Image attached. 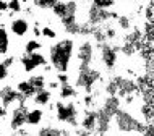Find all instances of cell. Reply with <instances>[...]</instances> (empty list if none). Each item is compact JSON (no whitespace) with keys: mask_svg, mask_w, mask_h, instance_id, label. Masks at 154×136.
Returning a JSON list of instances; mask_svg holds the SVG:
<instances>
[{"mask_svg":"<svg viewBox=\"0 0 154 136\" xmlns=\"http://www.w3.org/2000/svg\"><path fill=\"white\" fill-rule=\"evenodd\" d=\"M29 80V83L36 88V91H39V89H42L47 86V81H45V76L44 75H32L28 78Z\"/></svg>","mask_w":154,"mask_h":136,"instance_id":"21","label":"cell"},{"mask_svg":"<svg viewBox=\"0 0 154 136\" xmlns=\"http://www.w3.org/2000/svg\"><path fill=\"white\" fill-rule=\"evenodd\" d=\"M97 110V122H96V130H94V134H106V133H110V123H112V117L107 110H104L102 107H99Z\"/></svg>","mask_w":154,"mask_h":136,"instance_id":"12","label":"cell"},{"mask_svg":"<svg viewBox=\"0 0 154 136\" xmlns=\"http://www.w3.org/2000/svg\"><path fill=\"white\" fill-rule=\"evenodd\" d=\"M101 80H102L101 71L96 70L93 65H89V67H78L76 80H75V88L83 89L85 92L91 94L94 91V86Z\"/></svg>","mask_w":154,"mask_h":136,"instance_id":"4","label":"cell"},{"mask_svg":"<svg viewBox=\"0 0 154 136\" xmlns=\"http://www.w3.org/2000/svg\"><path fill=\"white\" fill-rule=\"evenodd\" d=\"M96 47H97L99 59H101V63L104 65V68L107 71H114L119 63V47L109 44L107 41L102 44H96Z\"/></svg>","mask_w":154,"mask_h":136,"instance_id":"6","label":"cell"},{"mask_svg":"<svg viewBox=\"0 0 154 136\" xmlns=\"http://www.w3.org/2000/svg\"><path fill=\"white\" fill-rule=\"evenodd\" d=\"M29 28H31L29 21L26 18H21V16L20 18H13L10 21V31L13 32L16 38H24L29 32Z\"/></svg>","mask_w":154,"mask_h":136,"instance_id":"14","label":"cell"},{"mask_svg":"<svg viewBox=\"0 0 154 136\" xmlns=\"http://www.w3.org/2000/svg\"><path fill=\"white\" fill-rule=\"evenodd\" d=\"M18 101H28L24 96L18 92L16 89H13L11 86H3L0 89V104H3L7 109H10L13 104H16Z\"/></svg>","mask_w":154,"mask_h":136,"instance_id":"11","label":"cell"},{"mask_svg":"<svg viewBox=\"0 0 154 136\" xmlns=\"http://www.w3.org/2000/svg\"><path fill=\"white\" fill-rule=\"evenodd\" d=\"M149 104H151V109H152V113H154V97L149 101Z\"/></svg>","mask_w":154,"mask_h":136,"instance_id":"36","label":"cell"},{"mask_svg":"<svg viewBox=\"0 0 154 136\" xmlns=\"http://www.w3.org/2000/svg\"><path fill=\"white\" fill-rule=\"evenodd\" d=\"M20 63H21V68L24 73H32L36 68L44 67L47 63V59L44 57V53H41V50L37 52H31L26 53L24 52L21 57H20Z\"/></svg>","mask_w":154,"mask_h":136,"instance_id":"10","label":"cell"},{"mask_svg":"<svg viewBox=\"0 0 154 136\" xmlns=\"http://www.w3.org/2000/svg\"><path fill=\"white\" fill-rule=\"evenodd\" d=\"M8 115V109L3 104H0V118H7Z\"/></svg>","mask_w":154,"mask_h":136,"instance_id":"32","label":"cell"},{"mask_svg":"<svg viewBox=\"0 0 154 136\" xmlns=\"http://www.w3.org/2000/svg\"><path fill=\"white\" fill-rule=\"evenodd\" d=\"M44 122V110L41 107H34V109H29L28 110V115H26V125L28 126H41Z\"/></svg>","mask_w":154,"mask_h":136,"instance_id":"15","label":"cell"},{"mask_svg":"<svg viewBox=\"0 0 154 136\" xmlns=\"http://www.w3.org/2000/svg\"><path fill=\"white\" fill-rule=\"evenodd\" d=\"M75 53V41L65 38L49 47V62L57 73H68Z\"/></svg>","mask_w":154,"mask_h":136,"instance_id":"1","label":"cell"},{"mask_svg":"<svg viewBox=\"0 0 154 136\" xmlns=\"http://www.w3.org/2000/svg\"><path fill=\"white\" fill-rule=\"evenodd\" d=\"M41 36L45 38V39H55L57 38V31L51 26H44V28H41Z\"/></svg>","mask_w":154,"mask_h":136,"instance_id":"26","label":"cell"},{"mask_svg":"<svg viewBox=\"0 0 154 136\" xmlns=\"http://www.w3.org/2000/svg\"><path fill=\"white\" fill-rule=\"evenodd\" d=\"M41 47H42V44H41L37 39H29L26 44H24V52L26 53L37 52V50H41Z\"/></svg>","mask_w":154,"mask_h":136,"instance_id":"24","label":"cell"},{"mask_svg":"<svg viewBox=\"0 0 154 136\" xmlns=\"http://www.w3.org/2000/svg\"><path fill=\"white\" fill-rule=\"evenodd\" d=\"M94 57H96V42L91 39L81 41V44L78 45V50H76L78 67H89V65H93Z\"/></svg>","mask_w":154,"mask_h":136,"instance_id":"9","label":"cell"},{"mask_svg":"<svg viewBox=\"0 0 154 136\" xmlns=\"http://www.w3.org/2000/svg\"><path fill=\"white\" fill-rule=\"evenodd\" d=\"M52 101V91L51 89H39L36 91V94L32 96V104L37 105V107H44V105H49Z\"/></svg>","mask_w":154,"mask_h":136,"instance_id":"17","label":"cell"},{"mask_svg":"<svg viewBox=\"0 0 154 136\" xmlns=\"http://www.w3.org/2000/svg\"><path fill=\"white\" fill-rule=\"evenodd\" d=\"M15 89L18 91L21 96L26 97V99H29V97H32V96L36 94V88L29 83V80H21V81H18Z\"/></svg>","mask_w":154,"mask_h":136,"instance_id":"19","label":"cell"},{"mask_svg":"<svg viewBox=\"0 0 154 136\" xmlns=\"http://www.w3.org/2000/svg\"><path fill=\"white\" fill-rule=\"evenodd\" d=\"M47 86H49V89H59V86H60V83H59V81H49V83H47Z\"/></svg>","mask_w":154,"mask_h":136,"instance_id":"35","label":"cell"},{"mask_svg":"<svg viewBox=\"0 0 154 136\" xmlns=\"http://www.w3.org/2000/svg\"><path fill=\"white\" fill-rule=\"evenodd\" d=\"M119 24V28L122 31H130L131 29V20L128 18V16H125V15H119V18L115 20Z\"/></svg>","mask_w":154,"mask_h":136,"instance_id":"23","label":"cell"},{"mask_svg":"<svg viewBox=\"0 0 154 136\" xmlns=\"http://www.w3.org/2000/svg\"><path fill=\"white\" fill-rule=\"evenodd\" d=\"M59 0H32V5L36 8H41V10H52V7Z\"/></svg>","mask_w":154,"mask_h":136,"instance_id":"22","label":"cell"},{"mask_svg":"<svg viewBox=\"0 0 154 136\" xmlns=\"http://www.w3.org/2000/svg\"><path fill=\"white\" fill-rule=\"evenodd\" d=\"M102 28H104V32H106L107 41H114V39H117V29H115V28L112 26V24L106 23V24H102Z\"/></svg>","mask_w":154,"mask_h":136,"instance_id":"25","label":"cell"},{"mask_svg":"<svg viewBox=\"0 0 154 136\" xmlns=\"http://www.w3.org/2000/svg\"><path fill=\"white\" fill-rule=\"evenodd\" d=\"M119 13L117 11H112L110 8H99L91 3L88 8V21L93 26H102V24L112 21V20H117Z\"/></svg>","mask_w":154,"mask_h":136,"instance_id":"7","label":"cell"},{"mask_svg":"<svg viewBox=\"0 0 154 136\" xmlns=\"http://www.w3.org/2000/svg\"><path fill=\"white\" fill-rule=\"evenodd\" d=\"M3 11H8V2L0 0V13H3Z\"/></svg>","mask_w":154,"mask_h":136,"instance_id":"34","label":"cell"},{"mask_svg":"<svg viewBox=\"0 0 154 136\" xmlns=\"http://www.w3.org/2000/svg\"><path fill=\"white\" fill-rule=\"evenodd\" d=\"M28 2H29V0H21V3H28Z\"/></svg>","mask_w":154,"mask_h":136,"instance_id":"38","label":"cell"},{"mask_svg":"<svg viewBox=\"0 0 154 136\" xmlns=\"http://www.w3.org/2000/svg\"><path fill=\"white\" fill-rule=\"evenodd\" d=\"M96 122H97V110H94V109H85L83 110V115L80 118V126L83 130H86V131H89L91 134H94Z\"/></svg>","mask_w":154,"mask_h":136,"instance_id":"13","label":"cell"},{"mask_svg":"<svg viewBox=\"0 0 154 136\" xmlns=\"http://www.w3.org/2000/svg\"><path fill=\"white\" fill-rule=\"evenodd\" d=\"M10 49V36L5 26H0V55H7Z\"/></svg>","mask_w":154,"mask_h":136,"instance_id":"20","label":"cell"},{"mask_svg":"<svg viewBox=\"0 0 154 136\" xmlns=\"http://www.w3.org/2000/svg\"><path fill=\"white\" fill-rule=\"evenodd\" d=\"M110 81L115 84L117 96L120 99H125L127 96H140L138 86H136V81L133 80V78H128V76H123V75H114L110 78Z\"/></svg>","mask_w":154,"mask_h":136,"instance_id":"8","label":"cell"},{"mask_svg":"<svg viewBox=\"0 0 154 136\" xmlns=\"http://www.w3.org/2000/svg\"><path fill=\"white\" fill-rule=\"evenodd\" d=\"M3 133V130H2V123H0V134H2Z\"/></svg>","mask_w":154,"mask_h":136,"instance_id":"37","label":"cell"},{"mask_svg":"<svg viewBox=\"0 0 154 136\" xmlns=\"http://www.w3.org/2000/svg\"><path fill=\"white\" fill-rule=\"evenodd\" d=\"M36 133L39 136H66V134H72L73 131L66 128H57V126H52V125H45L37 128Z\"/></svg>","mask_w":154,"mask_h":136,"instance_id":"16","label":"cell"},{"mask_svg":"<svg viewBox=\"0 0 154 136\" xmlns=\"http://www.w3.org/2000/svg\"><path fill=\"white\" fill-rule=\"evenodd\" d=\"M54 109H55V118L59 123H63V125L66 123L72 128H76L80 125V110L75 102H63L60 99L54 104Z\"/></svg>","mask_w":154,"mask_h":136,"instance_id":"3","label":"cell"},{"mask_svg":"<svg viewBox=\"0 0 154 136\" xmlns=\"http://www.w3.org/2000/svg\"><path fill=\"white\" fill-rule=\"evenodd\" d=\"M76 96H78V89L73 84L63 83L59 86V97L62 101H70V99H75Z\"/></svg>","mask_w":154,"mask_h":136,"instance_id":"18","label":"cell"},{"mask_svg":"<svg viewBox=\"0 0 154 136\" xmlns=\"http://www.w3.org/2000/svg\"><path fill=\"white\" fill-rule=\"evenodd\" d=\"M2 62L5 63V67L10 68V67H13V65H15V57H7V59L2 60Z\"/></svg>","mask_w":154,"mask_h":136,"instance_id":"31","label":"cell"},{"mask_svg":"<svg viewBox=\"0 0 154 136\" xmlns=\"http://www.w3.org/2000/svg\"><path fill=\"white\" fill-rule=\"evenodd\" d=\"M144 123L140 117H136L133 112L127 109H120L115 112V115L112 117L110 123V133H138L143 134L144 130Z\"/></svg>","mask_w":154,"mask_h":136,"instance_id":"2","label":"cell"},{"mask_svg":"<svg viewBox=\"0 0 154 136\" xmlns=\"http://www.w3.org/2000/svg\"><path fill=\"white\" fill-rule=\"evenodd\" d=\"M83 107L85 109H93L94 107V94L93 92L91 94L85 92V96H83Z\"/></svg>","mask_w":154,"mask_h":136,"instance_id":"28","label":"cell"},{"mask_svg":"<svg viewBox=\"0 0 154 136\" xmlns=\"http://www.w3.org/2000/svg\"><path fill=\"white\" fill-rule=\"evenodd\" d=\"M28 105L26 101H18L8 109V131L13 133L15 130L26 126V115H28Z\"/></svg>","mask_w":154,"mask_h":136,"instance_id":"5","label":"cell"},{"mask_svg":"<svg viewBox=\"0 0 154 136\" xmlns=\"http://www.w3.org/2000/svg\"><path fill=\"white\" fill-rule=\"evenodd\" d=\"M7 78H8V67H5L3 62H0V83L5 81Z\"/></svg>","mask_w":154,"mask_h":136,"instance_id":"29","label":"cell"},{"mask_svg":"<svg viewBox=\"0 0 154 136\" xmlns=\"http://www.w3.org/2000/svg\"><path fill=\"white\" fill-rule=\"evenodd\" d=\"M8 10H10V13H20L23 10L21 0H10L8 2Z\"/></svg>","mask_w":154,"mask_h":136,"instance_id":"27","label":"cell"},{"mask_svg":"<svg viewBox=\"0 0 154 136\" xmlns=\"http://www.w3.org/2000/svg\"><path fill=\"white\" fill-rule=\"evenodd\" d=\"M57 81H59L60 84L70 83V76H68V73H57Z\"/></svg>","mask_w":154,"mask_h":136,"instance_id":"30","label":"cell"},{"mask_svg":"<svg viewBox=\"0 0 154 136\" xmlns=\"http://www.w3.org/2000/svg\"><path fill=\"white\" fill-rule=\"evenodd\" d=\"M32 34H34V38H41V28H39V23L34 24V28H32Z\"/></svg>","mask_w":154,"mask_h":136,"instance_id":"33","label":"cell"}]
</instances>
